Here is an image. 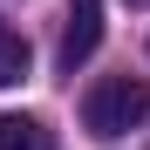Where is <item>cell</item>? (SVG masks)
<instances>
[{"label": "cell", "instance_id": "1", "mask_svg": "<svg viewBox=\"0 0 150 150\" xmlns=\"http://www.w3.org/2000/svg\"><path fill=\"white\" fill-rule=\"evenodd\" d=\"M143 116H150V82L143 75H109V82H96L89 103H82L89 137H130V130H143Z\"/></svg>", "mask_w": 150, "mask_h": 150}, {"label": "cell", "instance_id": "2", "mask_svg": "<svg viewBox=\"0 0 150 150\" xmlns=\"http://www.w3.org/2000/svg\"><path fill=\"white\" fill-rule=\"evenodd\" d=\"M96 41H103V0H68V28H62V68L75 75V68L96 55Z\"/></svg>", "mask_w": 150, "mask_h": 150}, {"label": "cell", "instance_id": "3", "mask_svg": "<svg viewBox=\"0 0 150 150\" xmlns=\"http://www.w3.org/2000/svg\"><path fill=\"white\" fill-rule=\"evenodd\" d=\"M34 75V48H28V34H14L7 21H0V89H21Z\"/></svg>", "mask_w": 150, "mask_h": 150}, {"label": "cell", "instance_id": "4", "mask_svg": "<svg viewBox=\"0 0 150 150\" xmlns=\"http://www.w3.org/2000/svg\"><path fill=\"white\" fill-rule=\"evenodd\" d=\"M0 150H55V137L34 116H0Z\"/></svg>", "mask_w": 150, "mask_h": 150}, {"label": "cell", "instance_id": "5", "mask_svg": "<svg viewBox=\"0 0 150 150\" xmlns=\"http://www.w3.org/2000/svg\"><path fill=\"white\" fill-rule=\"evenodd\" d=\"M130 7H143V0H130Z\"/></svg>", "mask_w": 150, "mask_h": 150}]
</instances>
